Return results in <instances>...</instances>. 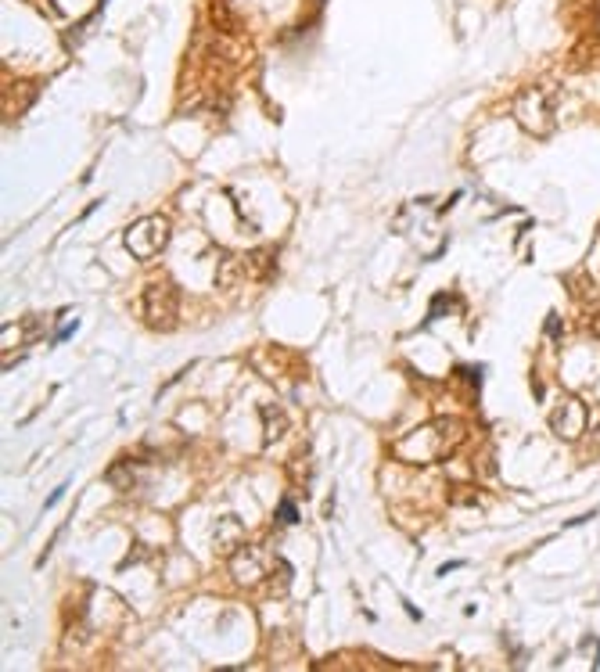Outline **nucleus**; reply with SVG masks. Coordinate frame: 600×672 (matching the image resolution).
<instances>
[{
    "label": "nucleus",
    "instance_id": "obj_1",
    "mask_svg": "<svg viewBox=\"0 0 600 672\" xmlns=\"http://www.w3.org/2000/svg\"><path fill=\"white\" fill-rule=\"evenodd\" d=\"M460 442V421H435V424H424L417 428L410 439H403L396 446V453L410 464H435L442 456H450Z\"/></svg>",
    "mask_w": 600,
    "mask_h": 672
},
{
    "label": "nucleus",
    "instance_id": "obj_2",
    "mask_svg": "<svg viewBox=\"0 0 600 672\" xmlns=\"http://www.w3.org/2000/svg\"><path fill=\"white\" fill-rule=\"evenodd\" d=\"M126 249H130L137 259H151V256H159L166 249V241H169V223L162 216H148L141 223H133L130 230H126Z\"/></svg>",
    "mask_w": 600,
    "mask_h": 672
},
{
    "label": "nucleus",
    "instance_id": "obj_3",
    "mask_svg": "<svg viewBox=\"0 0 600 672\" xmlns=\"http://www.w3.org/2000/svg\"><path fill=\"white\" fill-rule=\"evenodd\" d=\"M550 424L561 439H575L586 432V407L579 400H564L554 414H550Z\"/></svg>",
    "mask_w": 600,
    "mask_h": 672
},
{
    "label": "nucleus",
    "instance_id": "obj_4",
    "mask_svg": "<svg viewBox=\"0 0 600 672\" xmlns=\"http://www.w3.org/2000/svg\"><path fill=\"white\" fill-rule=\"evenodd\" d=\"M277 522H280V525H295V522H299V507H295L292 500H280V507H277Z\"/></svg>",
    "mask_w": 600,
    "mask_h": 672
},
{
    "label": "nucleus",
    "instance_id": "obj_5",
    "mask_svg": "<svg viewBox=\"0 0 600 672\" xmlns=\"http://www.w3.org/2000/svg\"><path fill=\"white\" fill-rule=\"evenodd\" d=\"M61 496H65V485H61V489H54V493H51V496H47V507H54V503H58V500H61Z\"/></svg>",
    "mask_w": 600,
    "mask_h": 672
},
{
    "label": "nucleus",
    "instance_id": "obj_6",
    "mask_svg": "<svg viewBox=\"0 0 600 672\" xmlns=\"http://www.w3.org/2000/svg\"><path fill=\"white\" fill-rule=\"evenodd\" d=\"M460 565H464V561H446V565L438 568V575H446V572H453V568H460Z\"/></svg>",
    "mask_w": 600,
    "mask_h": 672
}]
</instances>
